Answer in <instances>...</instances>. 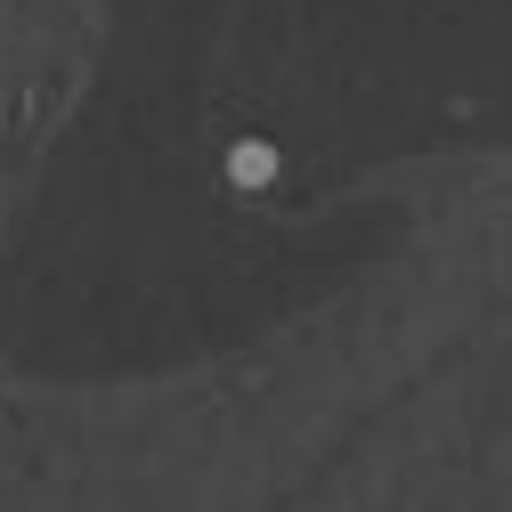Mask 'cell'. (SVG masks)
<instances>
[{
	"label": "cell",
	"mask_w": 512,
	"mask_h": 512,
	"mask_svg": "<svg viewBox=\"0 0 512 512\" xmlns=\"http://www.w3.org/2000/svg\"><path fill=\"white\" fill-rule=\"evenodd\" d=\"M228 179H236V187H269V179H277V147H269V139H244V147L228 155Z\"/></svg>",
	"instance_id": "cell-1"
}]
</instances>
